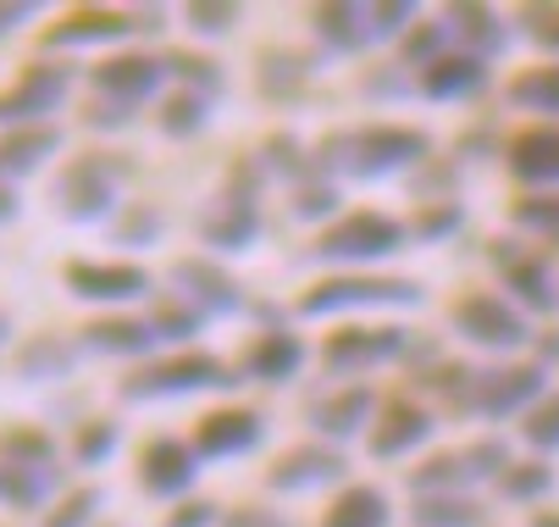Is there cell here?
<instances>
[{
  "label": "cell",
  "mask_w": 559,
  "mask_h": 527,
  "mask_svg": "<svg viewBox=\"0 0 559 527\" xmlns=\"http://www.w3.org/2000/svg\"><path fill=\"white\" fill-rule=\"evenodd\" d=\"M238 378L227 372V361L205 355V350H183L173 361H150L133 378H122V400H173V395H200V389H233Z\"/></svg>",
  "instance_id": "6"
},
{
  "label": "cell",
  "mask_w": 559,
  "mask_h": 527,
  "mask_svg": "<svg viewBox=\"0 0 559 527\" xmlns=\"http://www.w3.org/2000/svg\"><path fill=\"white\" fill-rule=\"evenodd\" d=\"M338 211V184L322 173V178H305V184H294V216H305V222H322V216H333Z\"/></svg>",
  "instance_id": "47"
},
{
  "label": "cell",
  "mask_w": 559,
  "mask_h": 527,
  "mask_svg": "<svg viewBox=\"0 0 559 527\" xmlns=\"http://www.w3.org/2000/svg\"><path fill=\"white\" fill-rule=\"evenodd\" d=\"M61 283L72 300H95V306H128L150 294V272L139 261H67Z\"/></svg>",
  "instance_id": "11"
},
{
  "label": "cell",
  "mask_w": 559,
  "mask_h": 527,
  "mask_svg": "<svg viewBox=\"0 0 559 527\" xmlns=\"http://www.w3.org/2000/svg\"><path fill=\"white\" fill-rule=\"evenodd\" d=\"M411 489H416V500H421V494H465V489H471L465 456H460V449H443V456H427V461L411 472Z\"/></svg>",
  "instance_id": "34"
},
{
  "label": "cell",
  "mask_w": 559,
  "mask_h": 527,
  "mask_svg": "<svg viewBox=\"0 0 559 527\" xmlns=\"http://www.w3.org/2000/svg\"><path fill=\"white\" fill-rule=\"evenodd\" d=\"M510 222L521 234H537L548 245H559V195H526L510 206Z\"/></svg>",
  "instance_id": "40"
},
{
  "label": "cell",
  "mask_w": 559,
  "mask_h": 527,
  "mask_svg": "<svg viewBox=\"0 0 559 527\" xmlns=\"http://www.w3.org/2000/svg\"><path fill=\"white\" fill-rule=\"evenodd\" d=\"M72 95V72L61 61H28L12 90H0V128H45Z\"/></svg>",
  "instance_id": "8"
},
{
  "label": "cell",
  "mask_w": 559,
  "mask_h": 527,
  "mask_svg": "<svg viewBox=\"0 0 559 527\" xmlns=\"http://www.w3.org/2000/svg\"><path fill=\"white\" fill-rule=\"evenodd\" d=\"M216 527H294L283 511H272V505H238V511H227Z\"/></svg>",
  "instance_id": "53"
},
{
  "label": "cell",
  "mask_w": 559,
  "mask_h": 527,
  "mask_svg": "<svg viewBox=\"0 0 559 527\" xmlns=\"http://www.w3.org/2000/svg\"><path fill=\"white\" fill-rule=\"evenodd\" d=\"M411 350V328H338L328 333L322 344V366L333 378H355V372H371V366H388Z\"/></svg>",
  "instance_id": "10"
},
{
  "label": "cell",
  "mask_w": 559,
  "mask_h": 527,
  "mask_svg": "<svg viewBox=\"0 0 559 527\" xmlns=\"http://www.w3.org/2000/svg\"><path fill=\"white\" fill-rule=\"evenodd\" d=\"M17 216V195H12V184H0V229Z\"/></svg>",
  "instance_id": "57"
},
{
  "label": "cell",
  "mask_w": 559,
  "mask_h": 527,
  "mask_svg": "<svg viewBox=\"0 0 559 527\" xmlns=\"http://www.w3.org/2000/svg\"><path fill=\"white\" fill-rule=\"evenodd\" d=\"M128 34H139L133 28V12H117V7H72L61 23H50L39 34V45L45 50H84V45H117Z\"/></svg>",
  "instance_id": "17"
},
{
  "label": "cell",
  "mask_w": 559,
  "mask_h": 527,
  "mask_svg": "<svg viewBox=\"0 0 559 527\" xmlns=\"http://www.w3.org/2000/svg\"><path fill=\"white\" fill-rule=\"evenodd\" d=\"M84 344L100 355H150L162 339H155L150 317H95L84 328Z\"/></svg>",
  "instance_id": "27"
},
{
  "label": "cell",
  "mask_w": 559,
  "mask_h": 527,
  "mask_svg": "<svg viewBox=\"0 0 559 527\" xmlns=\"http://www.w3.org/2000/svg\"><path fill=\"white\" fill-rule=\"evenodd\" d=\"M328 178L333 173H349V178H393V173H411L421 162H432V139L421 128H405V122H371V128H355V133H333L328 144Z\"/></svg>",
  "instance_id": "2"
},
{
  "label": "cell",
  "mask_w": 559,
  "mask_h": 527,
  "mask_svg": "<svg viewBox=\"0 0 559 527\" xmlns=\"http://www.w3.org/2000/svg\"><path fill=\"white\" fill-rule=\"evenodd\" d=\"M371 411H377V400H371L366 384H338V389L310 400V428L322 433L328 444H349L371 422Z\"/></svg>",
  "instance_id": "18"
},
{
  "label": "cell",
  "mask_w": 559,
  "mask_h": 527,
  "mask_svg": "<svg viewBox=\"0 0 559 527\" xmlns=\"http://www.w3.org/2000/svg\"><path fill=\"white\" fill-rule=\"evenodd\" d=\"M200 449L189 444V438H150L144 449H139V489L144 494H155V500H183L189 489H194V478H200Z\"/></svg>",
  "instance_id": "12"
},
{
  "label": "cell",
  "mask_w": 559,
  "mask_h": 527,
  "mask_svg": "<svg viewBox=\"0 0 559 527\" xmlns=\"http://www.w3.org/2000/svg\"><path fill=\"white\" fill-rule=\"evenodd\" d=\"M61 150V128L45 122V128H12V133H0V184H12V178H28L39 173L50 156Z\"/></svg>",
  "instance_id": "23"
},
{
  "label": "cell",
  "mask_w": 559,
  "mask_h": 527,
  "mask_svg": "<svg viewBox=\"0 0 559 527\" xmlns=\"http://www.w3.org/2000/svg\"><path fill=\"white\" fill-rule=\"evenodd\" d=\"M432 428H438V417H432L427 406H416V400H388L382 417H377V428H371V456H377V461L411 456L416 444L432 438Z\"/></svg>",
  "instance_id": "19"
},
{
  "label": "cell",
  "mask_w": 559,
  "mask_h": 527,
  "mask_svg": "<svg viewBox=\"0 0 559 527\" xmlns=\"http://www.w3.org/2000/svg\"><path fill=\"white\" fill-rule=\"evenodd\" d=\"M72 361H78V344L72 339H61V333H34L28 344H17V378L23 384H56V378H67L72 372Z\"/></svg>",
  "instance_id": "26"
},
{
  "label": "cell",
  "mask_w": 559,
  "mask_h": 527,
  "mask_svg": "<svg viewBox=\"0 0 559 527\" xmlns=\"http://www.w3.org/2000/svg\"><path fill=\"white\" fill-rule=\"evenodd\" d=\"M416 17V0H382V7H371V39H405Z\"/></svg>",
  "instance_id": "50"
},
{
  "label": "cell",
  "mask_w": 559,
  "mask_h": 527,
  "mask_svg": "<svg viewBox=\"0 0 559 527\" xmlns=\"http://www.w3.org/2000/svg\"><path fill=\"white\" fill-rule=\"evenodd\" d=\"M155 122H162L167 139H194V133L211 122V101L194 95V90H173V95L162 101V112H155Z\"/></svg>",
  "instance_id": "35"
},
{
  "label": "cell",
  "mask_w": 559,
  "mask_h": 527,
  "mask_svg": "<svg viewBox=\"0 0 559 527\" xmlns=\"http://www.w3.org/2000/svg\"><path fill=\"white\" fill-rule=\"evenodd\" d=\"M117 438H122V428H117V422H106V417L84 422V428H78V438H72L78 467H106V461H111V449H117Z\"/></svg>",
  "instance_id": "41"
},
{
  "label": "cell",
  "mask_w": 559,
  "mask_h": 527,
  "mask_svg": "<svg viewBox=\"0 0 559 527\" xmlns=\"http://www.w3.org/2000/svg\"><path fill=\"white\" fill-rule=\"evenodd\" d=\"M261 162H266L272 173H283V178H299V184H305V173H310V162H305V150H299L294 133H272V139L261 144Z\"/></svg>",
  "instance_id": "49"
},
{
  "label": "cell",
  "mask_w": 559,
  "mask_h": 527,
  "mask_svg": "<svg viewBox=\"0 0 559 527\" xmlns=\"http://www.w3.org/2000/svg\"><path fill=\"white\" fill-rule=\"evenodd\" d=\"M411 239L405 222H393L388 211H349L333 229L316 239V261H338V267H366V261H388Z\"/></svg>",
  "instance_id": "5"
},
{
  "label": "cell",
  "mask_w": 559,
  "mask_h": 527,
  "mask_svg": "<svg viewBox=\"0 0 559 527\" xmlns=\"http://www.w3.org/2000/svg\"><path fill=\"white\" fill-rule=\"evenodd\" d=\"M504 101L521 106V112L559 117V61H554V67H526V72H515L510 90H504Z\"/></svg>",
  "instance_id": "32"
},
{
  "label": "cell",
  "mask_w": 559,
  "mask_h": 527,
  "mask_svg": "<svg viewBox=\"0 0 559 527\" xmlns=\"http://www.w3.org/2000/svg\"><path fill=\"white\" fill-rule=\"evenodd\" d=\"M488 84V61L483 56H471V50H443L421 79H416V90L427 95V101H460V95H476Z\"/></svg>",
  "instance_id": "21"
},
{
  "label": "cell",
  "mask_w": 559,
  "mask_h": 527,
  "mask_svg": "<svg viewBox=\"0 0 559 527\" xmlns=\"http://www.w3.org/2000/svg\"><path fill=\"white\" fill-rule=\"evenodd\" d=\"M299 366H305V344L288 328H266L245 350V378H261V384H288Z\"/></svg>",
  "instance_id": "24"
},
{
  "label": "cell",
  "mask_w": 559,
  "mask_h": 527,
  "mask_svg": "<svg viewBox=\"0 0 559 527\" xmlns=\"http://www.w3.org/2000/svg\"><path fill=\"white\" fill-rule=\"evenodd\" d=\"M106 527H122V522H106Z\"/></svg>",
  "instance_id": "60"
},
{
  "label": "cell",
  "mask_w": 559,
  "mask_h": 527,
  "mask_svg": "<svg viewBox=\"0 0 559 527\" xmlns=\"http://www.w3.org/2000/svg\"><path fill=\"white\" fill-rule=\"evenodd\" d=\"M322 527H393V505H388L382 489L355 483V489H344V494L328 505Z\"/></svg>",
  "instance_id": "28"
},
{
  "label": "cell",
  "mask_w": 559,
  "mask_h": 527,
  "mask_svg": "<svg viewBox=\"0 0 559 527\" xmlns=\"http://www.w3.org/2000/svg\"><path fill=\"white\" fill-rule=\"evenodd\" d=\"M554 489V467L548 461H510V472L499 478V494L510 500V505H532V500H543Z\"/></svg>",
  "instance_id": "39"
},
{
  "label": "cell",
  "mask_w": 559,
  "mask_h": 527,
  "mask_svg": "<svg viewBox=\"0 0 559 527\" xmlns=\"http://www.w3.org/2000/svg\"><path fill=\"white\" fill-rule=\"evenodd\" d=\"M344 472H349L344 449H333V444H299V449H283V456L266 467V489L272 494H316V489L344 483Z\"/></svg>",
  "instance_id": "13"
},
{
  "label": "cell",
  "mask_w": 559,
  "mask_h": 527,
  "mask_svg": "<svg viewBox=\"0 0 559 527\" xmlns=\"http://www.w3.org/2000/svg\"><path fill=\"white\" fill-rule=\"evenodd\" d=\"M261 444H266V417L261 411H245V406L205 411L200 428H194L200 461H233V456H250V449H261Z\"/></svg>",
  "instance_id": "14"
},
{
  "label": "cell",
  "mask_w": 559,
  "mask_h": 527,
  "mask_svg": "<svg viewBox=\"0 0 559 527\" xmlns=\"http://www.w3.org/2000/svg\"><path fill=\"white\" fill-rule=\"evenodd\" d=\"M84 122H90V128H128V122H133V112H128V106H117V101H95Z\"/></svg>",
  "instance_id": "55"
},
{
  "label": "cell",
  "mask_w": 559,
  "mask_h": 527,
  "mask_svg": "<svg viewBox=\"0 0 559 527\" xmlns=\"http://www.w3.org/2000/svg\"><path fill=\"white\" fill-rule=\"evenodd\" d=\"M162 79H167V61L162 56H144V50H122V56H106V61L90 67V84L106 101H117V106L150 101L155 90H162Z\"/></svg>",
  "instance_id": "16"
},
{
  "label": "cell",
  "mask_w": 559,
  "mask_h": 527,
  "mask_svg": "<svg viewBox=\"0 0 559 527\" xmlns=\"http://www.w3.org/2000/svg\"><path fill=\"white\" fill-rule=\"evenodd\" d=\"M510 173L521 184H537V189H554L559 184V128H526L521 139H510Z\"/></svg>",
  "instance_id": "25"
},
{
  "label": "cell",
  "mask_w": 559,
  "mask_h": 527,
  "mask_svg": "<svg viewBox=\"0 0 559 527\" xmlns=\"http://www.w3.org/2000/svg\"><path fill=\"white\" fill-rule=\"evenodd\" d=\"M56 472L45 467H17V461H0V505L7 511H45Z\"/></svg>",
  "instance_id": "31"
},
{
  "label": "cell",
  "mask_w": 559,
  "mask_h": 527,
  "mask_svg": "<svg viewBox=\"0 0 559 527\" xmlns=\"http://www.w3.org/2000/svg\"><path fill=\"white\" fill-rule=\"evenodd\" d=\"M173 289H178V300H189L200 317H233L238 306H245L238 278H233L227 267H216L211 256H183V261H173Z\"/></svg>",
  "instance_id": "15"
},
{
  "label": "cell",
  "mask_w": 559,
  "mask_h": 527,
  "mask_svg": "<svg viewBox=\"0 0 559 527\" xmlns=\"http://www.w3.org/2000/svg\"><path fill=\"white\" fill-rule=\"evenodd\" d=\"M12 339V323H7V312H0V344H7Z\"/></svg>",
  "instance_id": "59"
},
{
  "label": "cell",
  "mask_w": 559,
  "mask_h": 527,
  "mask_svg": "<svg viewBox=\"0 0 559 527\" xmlns=\"http://www.w3.org/2000/svg\"><path fill=\"white\" fill-rule=\"evenodd\" d=\"M211 522H222L211 500H183V505H178V511H173L162 527H211Z\"/></svg>",
  "instance_id": "54"
},
{
  "label": "cell",
  "mask_w": 559,
  "mask_h": 527,
  "mask_svg": "<svg viewBox=\"0 0 559 527\" xmlns=\"http://www.w3.org/2000/svg\"><path fill=\"white\" fill-rule=\"evenodd\" d=\"M100 505H106V494H100V489H72L56 511H45V522H39V527H95Z\"/></svg>",
  "instance_id": "46"
},
{
  "label": "cell",
  "mask_w": 559,
  "mask_h": 527,
  "mask_svg": "<svg viewBox=\"0 0 559 527\" xmlns=\"http://www.w3.org/2000/svg\"><path fill=\"white\" fill-rule=\"evenodd\" d=\"M449 323H454L460 339L483 344V350H521V344H532V328H526L521 306H510L504 294H476V289L460 294L449 306Z\"/></svg>",
  "instance_id": "9"
},
{
  "label": "cell",
  "mask_w": 559,
  "mask_h": 527,
  "mask_svg": "<svg viewBox=\"0 0 559 527\" xmlns=\"http://www.w3.org/2000/svg\"><path fill=\"white\" fill-rule=\"evenodd\" d=\"M117 184H122V162L95 150V156H78L56 173V211L67 222H100L117 206Z\"/></svg>",
  "instance_id": "7"
},
{
  "label": "cell",
  "mask_w": 559,
  "mask_h": 527,
  "mask_svg": "<svg viewBox=\"0 0 559 527\" xmlns=\"http://www.w3.org/2000/svg\"><path fill=\"white\" fill-rule=\"evenodd\" d=\"M200 323H205V317L189 306V300H178V294H173V300H162V306L150 312V328H155V339H173V344L194 339V333H200Z\"/></svg>",
  "instance_id": "42"
},
{
  "label": "cell",
  "mask_w": 559,
  "mask_h": 527,
  "mask_svg": "<svg viewBox=\"0 0 559 527\" xmlns=\"http://www.w3.org/2000/svg\"><path fill=\"white\" fill-rule=\"evenodd\" d=\"M162 229H167V216L155 211L150 200H133V206H122V216H117L111 245H122V250H150V245H162Z\"/></svg>",
  "instance_id": "37"
},
{
  "label": "cell",
  "mask_w": 559,
  "mask_h": 527,
  "mask_svg": "<svg viewBox=\"0 0 559 527\" xmlns=\"http://www.w3.org/2000/svg\"><path fill=\"white\" fill-rule=\"evenodd\" d=\"M427 384H438V395H443L454 411L499 422V417H515V411L526 417V411L548 395V372H543L537 361H526V366H493V372L443 366L438 378H427Z\"/></svg>",
  "instance_id": "1"
},
{
  "label": "cell",
  "mask_w": 559,
  "mask_h": 527,
  "mask_svg": "<svg viewBox=\"0 0 559 527\" xmlns=\"http://www.w3.org/2000/svg\"><path fill=\"white\" fill-rule=\"evenodd\" d=\"M34 0H7V7H0V39H7V34H17L23 23H34Z\"/></svg>",
  "instance_id": "56"
},
{
  "label": "cell",
  "mask_w": 559,
  "mask_h": 527,
  "mask_svg": "<svg viewBox=\"0 0 559 527\" xmlns=\"http://www.w3.org/2000/svg\"><path fill=\"white\" fill-rule=\"evenodd\" d=\"M255 234H261V173H255V162H233L216 200L200 211V239H205V250L238 256L255 245Z\"/></svg>",
  "instance_id": "3"
},
{
  "label": "cell",
  "mask_w": 559,
  "mask_h": 527,
  "mask_svg": "<svg viewBox=\"0 0 559 527\" xmlns=\"http://www.w3.org/2000/svg\"><path fill=\"white\" fill-rule=\"evenodd\" d=\"M532 527H559V511H537V516H532Z\"/></svg>",
  "instance_id": "58"
},
{
  "label": "cell",
  "mask_w": 559,
  "mask_h": 527,
  "mask_svg": "<svg viewBox=\"0 0 559 527\" xmlns=\"http://www.w3.org/2000/svg\"><path fill=\"white\" fill-rule=\"evenodd\" d=\"M183 17L200 39H222V34H233L238 17H245V7H233V0H189Z\"/></svg>",
  "instance_id": "43"
},
{
  "label": "cell",
  "mask_w": 559,
  "mask_h": 527,
  "mask_svg": "<svg viewBox=\"0 0 559 527\" xmlns=\"http://www.w3.org/2000/svg\"><path fill=\"white\" fill-rule=\"evenodd\" d=\"M521 28H526L532 45L559 56V7H521Z\"/></svg>",
  "instance_id": "52"
},
{
  "label": "cell",
  "mask_w": 559,
  "mask_h": 527,
  "mask_svg": "<svg viewBox=\"0 0 559 527\" xmlns=\"http://www.w3.org/2000/svg\"><path fill=\"white\" fill-rule=\"evenodd\" d=\"M310 28L328 50H366L371 45V7H355V0H328V7H310Z\"/></svg>",
  "instance_id": "22"
},
{
  "label": "cell",
  "mask_w": 559,
  "mask_h": 527,
  "mask_svg": "<svg viewBox=\"0 0 559 527\" xmlns=\"http://www.w3.org/2000/svg\"><path fill=\"white\" fill-rule=\"evenodd\" d=\"M460 229V200H432V206H421V216L411 222V234L421 239V245H438V239H449Z\"/></svg>",
  "instance_id": "48"
},
{
  "label": "cell",
  "mask_w": 559,
  "mask_h": 527,
  "mask_svg": "<svg viewBox=\"0 0 559 527\" xmlns=\"http://www.w3.org/2000/svg\"><path fill=\"white\" fill-rule=\"evenodd\" d=\"M443 17H449V28L471 45V56H483V61H488V56L504 50V23H499L493 7H449Z\"/></svg>",
  "instance_id": "30"
},
{
  "label": "cell",
  "mask_w": 559,
  "mask_h": 527,
  "mask_svg": "<svg viewBox=\"0 0 559 527\" xmlns=\"http://www.w3.org/2000/svg\"><path fill=\"white\" fill-rule=\"evenodd\" d=\"M443 39H449V28L443 23H416L411 34H405V67H432L438 56H443Z\"/></svg>",
  "instance_id": "51"
},
{
  "label": "cell",
  "mask_w": 559,
  "mask_h": 527,
  "mask_svg": "<svg viewBox=\"0 0 559 527\" xmlns=\"http://www.w3.org/2000/svg\"><path fill=\"white\" fill-rule=\"evenodd\" d=\"M488 511L476 494H421L411 505V527H483Z\"/></svg>",
  "instance_id": "29"
},
{
  "label": "cell",
  "mask_w": 559,
  "mask_h": 527,
  "mask_svg": "<svg viewBox=\"0 0 559 527\" xmlns=\"http://www.w3.org/2000/svg\"><path fill=\"white\" fill-rule=\"evenodd\" d=\"M465 456V472H471V483H499L504 472H510V444L504 438H476V444H465L460 449Z\"/></svg>",
  "instance_id": "44"
},
{
  "label": "cell",
  "mask_w": 559,
  "mask_h": 527,
  "mask_svg": "<svg viewBox=\"0 0 559 527\" xmlns=\"http://www.w3.org/2000/svg\"><path fill=\"white\" fill-rule=\"evenodd\" d=\"M360 306H421V283L416 278H377V272H338L305 289L299 317H338Z\"/></svg>",
  "instance_id": "4"
},
{
  "label": "cell",
  "mask_w": 559,
  "mask_h": 527,
  "mask_svg": "<svg viewBox=\"0 0 559 527\" xmlns=\"http://www.w3.org/2000/svg\"><path fill=\"white\" fill-rule=\"evenodd\" d=\"M162 61H167V79H178L183 90H194V95H205V101H216V95H222V84H227V72H222L211 56H194V50H167Z\"/></svg>",
  "instance_id": "36"
},
{
  "label": "cell",
  "mask_w": 559,
  "mask_h": 527,
  "mask_svg": "<svg viewBox=\"0 0 559 527\" xmlns=\"http://www.w3.org/2000/svg\"><path fill=\"white\" fill-rule=\"evenodd\" d=\"M521 438L537 449V456H548V449H559V395H543L526 417H521Z\"/></svg>",
  "instance_id": "45"
},
{
  "label": "cell",
  "mask_w": 559,
  "mask_h": 527,
  "mask_svg": "<svg viewBox=\"0 0 559 527\" xmlns=\"http://www.w3.org/2000/svg\"><path fill=\"white\" fill-rule=\"evenodd\" d=\"M255 79H261V95L266 101H288L310 84V61L294 56V50H266L261 67H255Z\"/></svg>",
  "instance_id": "33"
},
{
  "label": "cell",
  "mask_w": 559,
  "mask_h": 527,
  "mask_svg": "<svg viewBox=\"0 0 559 527\" xmlns=\"http://www.w3.org/2000/svg\"><path fill=\"white\" fill-rule=\"evenodd\" d=\"M0 461H17V467H45L56 472V438L45 428H7L0 433Z\"/></svg>",
  "instance_id": "38"
},
{
  "label": "cell",
  "mask_w": 559,
  "mask_h": 527,
  "mask_svg": "<svg viewBox=\"0 0 559 527\" xmlns=\"http://www.w3.org/2000/svg\"><path fill=\"white\" fill-rule=\"evenodd\" d=\"M499 272H504V289L521 300L526 312H554L559 306V283H554V272L537 261V256H521V245H510V239H499Z\"/></svg>",
  "instance_id": "20"
}]
</instances>
